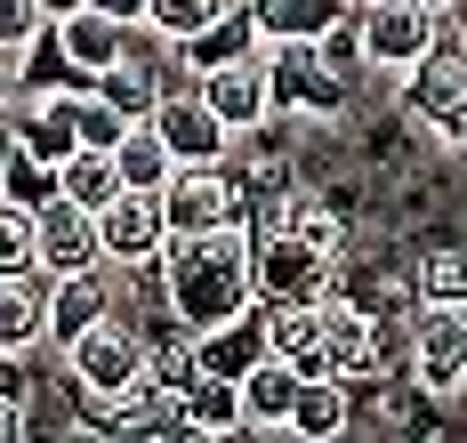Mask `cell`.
<instances>
[{
	"label": "cell",
	"instance_id": "cell-1",
	"mask_svg": "<svg viewBox=\"0 0 467 443\" xmlns=\"http://www.w3.org/2000/svg\"><path fill=\"white\" fill-rule=\"evenodd\" d=\"M153 283H161V306L186 339L242 314V306H258V234H250V218L210 226V234H170Z\"/></svg>",
	"mask_w": 467,
	"mask_h": 443
},
{
	"label": "cell",
	"instance_id": "cell-2",
	"mask_svg": "<svg viewBox=\"0 0 467 443\" xmlns=\"http://www.w3.org/2000/svg\"><path fill=\"white\" fill-rule=\"evenodd\" d=\"M403 363H411V387L435 395V403L467 395V298H420L411 306Z\"/></svg>",
	"mask_w": 467,
	"mask_h": 443
},
{
	"label": "cell",
	"instance_id": "cell-3",
	"mask_svg": "<svg viewBox=\"0 0 467 443\" xmlns=\"http://www.w3.org/2000/svg\"><path fill=\"white\" fill-rule=\"evenodd\" d=\"M403 113L420 121L435 146H467V49L451 41V16H443V41L403 73Z\"/></svg>",
	"mask_w": 467,
	"mask_h": 443
},
{
	"label": "cell",
	"instance_id": "cell-4",
	"mask_svg": "<svg viewBox=\"0 0 467 443\" xmlns=\"http://www.w3.org/2000/svg\"><path fill=\"white\" fill-rule=\"evenodd\" d=\"M323 355H330V371H338V379L371 387V379H387V371L403 363V339H395V323L371 314L363 298L330 291V298H323Z\"/></svg>",
	"mask_w": 467,
	"mask_h": 443
},
{
	"label": "cell",
	"instance_id": "cell-5",
	"mask_svg": "<svg viewBox=\"0 0 467 443\" xmlns=\"http://www.w3.org/2000/svg\"><path fill=\"white\" fill-rule=\"evenodd\" d=\"M266 81H275V113L298 121V129L338 121V113H347V89H355L338 65H323L315 41H275V49H266Z\"/></svg>",
	"mask_w": 467,
	"mask_h": 443
},
{
	"label": "cell",
	"instance_id": "cell-6",
	"mask_svg": "<svg viewBox=\"0 0 467 443\" xmlns=\"http://www.w3.org/2000/svg\"><path fill=\"white\" fill-rule=\"evenodd\" d=\"M355 25H363V65L387 81H403L443 41V8H427V0H355Z\"/></svg>",
	"mask_w": 467,
	"mask_h": 443
},
{
	"label": "cell",
	"instance_id": "cell-7",
	"mask_svg": "<svg viewBox=\"0 0 467 443\" xmlns=\"http://www.w3.org/2000/svg\"><path fill=\"white\" fill-rule=\"evenodd\" d=\"M161 218H170V234H210V226L250 218V194H242L234 161H178L161 186Z\"/></svg>",
	"mask_w": 467,
	"mask_h": 443
},
{
	"label": "cell",
	"instance_id": "cell-8",
	"mask_svg": "<svg viewBox=\"0 0 467 443\" xmlns=\"http://www.w3.org/2000/svg\"><path fill=\"white\" fill-rule=\"evenodd\" d=\"M97 242H105V266H113V274H153V266H161V250H170L161 194L121 186V194L97 210Z\"/></svg>",
	"mask_w": 467,
	"mask_h": 443
},
{
	"label": "cell",
	"instance_id": "cell-9",
	"mask_svg": "<svg viewBox=\"0 0 467 443\" xmlns=\"http://www.w3.org/2000/svg\"><path fill=\"white\" fill-rule=\"evenodd\" d=\"M258 234V298H330L338 291V258L315 250L290 226H250Z\"/></svg>",
	"mask_w": 467,
	"mask_h": 443
},
{
	"label": "cell",
	"instance_id": "cell-10",
	"mask_svg": "<svg viewBox=\"0 0 467 443\" xmlns=\"http://www.w3.org/2000/svg\"><path fill=\"white\" fill-rule=\"evenodd\" d=\"M193 89H202V105L226 121L234 138H250V129H266L275 121V81H266V49L250 57H226V65H202L193 73Z\"/></svg>",
	"mask_w": 467,
	"mask_h": 443
},
{
	"label": "cell",
	"instance_id": "cell-11",
	"mask_svg": "<svg viewBox=\"0 0 467 443\" xmlns=\"http://www.w3.org/2000/svg\"><path fill=\"white\" fill-rule=\"evenodd\" d=\"M145 121H153V129L170 138V153H178V161H234V146H242L226 121H218V113L202 105V89H193V81L161 89V105H153Z\"/></svg>",
	"mask_w": 467,
	"mask_h": 443
},
{
	"label": "cell",
	"instance_id": "cell-12",
	"mask_svg": "<svg viewBox=\"0 0 467 443\" xmlns=\"http://www.w3.org/2000/svg\"><path fill=\"white\" fill-rule=\"evenodd\" d=\"M33 234H41V274H89V266H105L97 210H81L73 194H48L33 210Z\"/></svg>",
	"mask_w": 467,
	"mask_h": 443
},
{
	"label": "cell",
	"instance_id": "cell-13",
	"mask_svg": "<svg viewBox=\"0 0 467 443\" xmlns=\"http://www.w3.org/2000/svg\"><path fill=\"white\" fill-rule=\"evenodd\" d=\"M48 33H57L73 81H97L113 57H130V41H138V25H121V16H105V8H73V16H57Z\"/></svg>",
	"mask_w": 467,
	"mask_h": 443
},
{
	"label": "cell",
	"instance_id": "cell-14",
	"mask_svg": "<svg viewBox=\"0 0 467 443\" xmlns=\"http://www.w3.org/2000/svg\"><path fill=\"white\" fill-rule=\"evenodd\" d=\"M298 387H306V371H298L290 355L250 363V371H242V436H282V428H290Z\"/></svg>",
	"mask_w": 467,
	"mask_h": 443
},
{
	"label": "cell",
	"instance_id": "cell-15",
	"mask_svg": "<svg viewBox=\"0 0 467 443\" xmlns=\"http://www.w3.org/2000/svg\"><path fill=\"white\" fill-rule=\"evenodd\" d=\"M113 314V266L89 274H48V346H73L89 323Z\"/></svg>",
	"mask_w": 467,
	"mask_h": 443
},
{
	"label": "cell",
	"instance_id": "cell-16",
	"mask_svg": "<svg viewBox=\"0 0 467 443\" xmlns=\"http://www.w3.org/2000/svg\"><path fill=\"white\" fill-rule=\"evenodd\" d=\"M275 339H266V306H242L226 323H210V331H193V363L202 371H218V379H242L250 363H266Z\"/></svg>",
	"mask_w": 467,
	"mask_h": 443
},
{
	"label": "cell",
	"instance_id": "cell-17",
	"mask_svg": "<svg viewBox=\"0 0 467 443\" xmlns=\"http://www.w3.org/2000/svg\"><path fill=\"white\" fill-rule=\"evenodd\" d=\"M170 428L178 436H242V379L193 371L186 387L170 395Z\"/></svg>",
	"mask_w": 467,
	"mask_h": 443
},
{
	"label": "cell",
	"instance_id": "cell-18",
	"mask_svg": "<svg viewBox=\"0 0 467 443\" xmlns=\"http://www.w3.org/2000/svg\"><path fill=\"white\" fill-rule=\"evenodd\" d=\"M347 428H355V379L315 371V379L298 387V403H290V428H282V436H298V443H338Z\"/></svg>",
	"mask_w": 467,
	"mask_h": 443
},
{
	"label": "cell",
	"instance_id": "cell-19",
	"mask_svg": "<svg viewBox=\"0 0 467 443\" xmlns=\"http://www.w3.org/2000/svg\"><path fill=\"white\" fill-rule=\"evenodd\" d=\"M48 346V274H0V355Z\"/></svg>",
	"mask_w": 467,
	"mask_h": 443
},
{
	"label": "cell",
	"instance_id": "cell-20",
	"mask_svg": "<svg viewBox=\"0 0 467 443\" xmlns=\"http://www.w3.org/2000/svg\"><path fill=\"white\" fill-rule=\"evenodd\" d=\"M242 8H250L258 41L275 49V41H323V33L355 8V0H242Z\"/></svg>",
	"mask_w": 467,
	"mask_h": 443
},
{
	"label": "cell",
	"instance_id": "cell-21",
	"mask_svg": "<svg viewBox=\"0 0 467 443\" xmlns=\"http://www.w3.org/2000/svg\"><path fill=\"white\" fill-rule=\"evenodd\" d=\"M113 170H121V186L161 194V186H170V170H178V153H170V138H161L153 121H130V129H121V146H113Z\"/></svg>",
	"mask_w": 467,
	"mask_h": 443
},
{
	"label": "cell",
	"instance_id": "cell-22",
	"mask_svg": "<svg viewBox=\"0 0 467 443\" xmlns=\"http://www.w3.org/2000/svg\"><path fill=\"white\" fill-rule=\"evenodd\" d=\"M57 194H73L81 210H105V201L121 194V170H113V153L105 146H73L57 161Z\"/></svg>",
	"mask_w": 467,
	"mask_h": 443
},
{
	"label": "cell",
	"instance_id": "cell-23",
	"mask_svg": "<svg viewBox=\"0 0 467 443\" xmlns=\"http://www.w3.org/2000/svg\"><path fill=\"white\" fill-rule=\"evenodd\" d=\"M226 8L234 0H145V33H153L161 49H186V41H202Z\"/></svg>",
	"mask_w": 467,
	"mask_h": 443
},
{
	"label": "cell",
	"instance_id": "cell-24",
	"mask_svg": "<svg viewBox=\"0 0 467 443\" xmlns=\"http://www.w3.org/2000/svg\"><path fill=\"white\" fill-rule=\"evenodd\" d=\"M0 274H41V234L25 201H0Z\"/></svg>",
	"mask_w": 467,
	"mask_h": 443
},
{
	"label": "cell",
	"instance_id": "cell-25",
	"mask_svg": "<svg viewBox=\"0 0 467 443\" xmlns=\"http://www.w3.org/2000/svg\"><path fill=\"white\" fill-rule=\"evenodd\" d=\"M0 194L25 201V210H41V201L57 194V170H48V161H33V153H8V170H0Z\"/></svg>",
	"mask_w": 467,
	"mask_h": 443
},
{
	"label": "cell",
	"instance_id": "cell-26",
	"mask_svg": "<svg viewBox=\"0 0 467 443\" xmlns=\"http://www.w3.org/2000/svg\"><path fill=\"white\" fill-rule=\"evenodd\" d=\"M315 49H323V65H338L347 81H363V73H371V65H363V25H355V8H347V16L330 25V33L315 41Z\"/></svg>",
	"mask_w": 467,
	"mask_h": 443
},
{
	"label": "cell",
	"instance_id": "cell-27",
	"mask_svg": "<svg viewBox=\"0 0 467 443\" xmlns=\"http://www.w3.org/2000/svg\"><path fill=\"white\" fill-rule=\"evenodd\" d=\"M41 33H48L41 0H0V49H8V57H25Z\"/></svg>",
	"mask_w": 467,
	"mask_h": 443
},
{
	"label": "cell",
	"instance_id": "cell-28",
	"mask_svg": "<svg viewBox=\"0 0 467 443\" xmlns=\"http://www.w3.org/2000/svg\"><path fill=\"white\" fill-rule=\"evenodd\" d=\"M121 129H130V113H113V105L97 98V89H81V146H121Z\"/></svg>",
	"mask_w": 467,
	"mask_h": 443
},
{
	"label": "cell",
	"instance_id": "cell-29",
	"mask_svg": "<svg viewBox=\"0 0 467 443\" xmlns=\"http://www.w3.org/2000/svg\"><path fill=\"white\" fill-rule=\"evenodd\" d=\"M25 428H33V403L25 395H0V443H16Z\"/></svg>",
	"mask_w": 467,
	"mask_h": 443
},
{
	"label": "cell",
	"instance_id": "cell-30",
	"mask_svg": "<svg viewBox=\"0 0 467 443\" xmlns=\"http://www.w3.org/2000/svg\"><path fill=\"white\" fill-rule=\"evenodd\" d=\"M16 89H25V57H8V49H0V113L16 105Z\"/></svg>",
	"mask_w": 467,
	"mask_h": 443
},
{
	"label": "cell",
	"instance_id": "cell-31",
	"mask_svg": "<svg viewBox=\"0 0 467 443\" xmlns=\"http://www.w3.org/2000/svg\"><path fill=\"white\" fill-rule=\"evenodd\" d=\"M89 8H105V16H121V25H138V33H145V0H89Z\"/></svg>",
	"mask_w": 467,
	"mask_h": 443
},
{
	"label": "cell",
	"instance_id": "cell-32",
	"mask_svg": "<svg viewBox=\"0 0 467 443\" xmlns=\"http://www.w3.org/2000/svg\"><path fill=\"white\" fill-rule=\"evenodd\" d=\"M73 8H89V0H41V16L57 25V16H73Z\"/></svg>",
	"mask_w": 467,
	"mask_h": 443
},
{
	"label": "cell",
	"instance_id": "cell-33",
	"mask_svg": "<svg viewBox=\"0 0 467 443\" xmlns=\"http://www.w3.org/2000/svg\"><path fill=\"white\" fill-rule=\"evenodd\" d=\"M8 153H16V121L0 113V170H8Z\"/></svg>",
	"mask_w": 467,
	"mask_h": 443
},
{
	"label": "cell",
	"instance_id": "cell-34",
	"mask_svg": "<svg viewBox=\"0 0 467 443\" xmlns=\"http://www.w3.org/2000/svg\"><path fill=\"white\" fill-rule=\"evenodd\" d=\"M451 41H460V49H467V16H451Z\"/></svg>",
	"mask_w": 467,
	"mask_h": 443
},
{
	"label": "cell",
	"instance_id": "cell-35",
	"mask_svg": "<svg viewBox=\"0 0 467 443\" xmlns=\"http://www.w3.org/2000/svg\"><path fill=\"white\" fill-rule=\"evenodd\" d=\"M427 8H443V16H451V8H460V0H427Z\"/></svg>",
	"mask_w": 467,
	"mask_h": 443
},
{
	"label": "cell",
	"instance_id": "cell-36",
	"mask_svg": "<svg viewBox=\"0 0 467 443\" xmlns=\"http://www.w3.org/2000/svg\"><path fill=\"white\" fill-rule=\"evenodd\" d=\"M0 201H8V194H0Z\"/></svg>",
	"mask_w": 467,
	"mask_h": 443
},
{
	"label": "cell",
	"instance_id": "cell-37",
	"mask_svg": "<svg viewBox=\"0 0 467 443\" xmlns=\"http://www.w3.org/2000/svg\"><path fill=\"white\" fill-rule=\"evenodd\" d=\"M460 153H467V146H460Z\"/></svg>",
	"mask_w": 467,
	"mask_h": 443
}]
</instances>
